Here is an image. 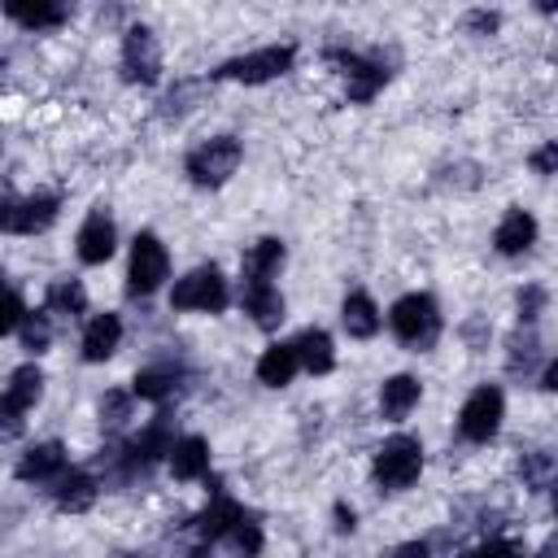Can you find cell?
<instances>
[{"label":"cell","instance_id":"obj_35","mask_svg":"<svg viewBox=\"0 0 558 558\" xmlns=\"http://www.w3.org/2000/svg\"><path fill=\"white\" fill-rule=\"evenodd\" d=\"M497 22H501V17H497L493 9H471V13H466V31H475V35H493Z\"/></svg>","mask_w":558,"mask_h":558},{"label":"cell","instance_id":"obj_9","mask_svg":"<svg viewBox=\"0 0 558 558\" xmlns=\"http://www.w3.org/2000/svg\"><path fill=\"white\" fill-rule=\"evenodd\" d=\"M122 78L126 83H157L161 78V48L148 26H131L122 39Z\"/></svg>","mask_w":558,"mask_h":558},{"label":"cell","instance_id":"obj_10","mask_svg":"<svg viewBox=\"0 0 558 558\" xmlns=\"http://www.w3.org/2000/svg\"><path fill=\"white\" fill-rule=\"evenodd\" d=\"M327 61H340L344 65V78H349V100H357V105H366L384 83H388V65H384V57L379 52H371V57H357V52H344V48H327Z\"/></svg>","mask_w":558,"mask_h":558},{"label":"cell","instance_id":"obj_20","mask_svg":"<svg viewBox=\"0 0 558 558\" xmlns=\"http://www.w3.org/2000/svg\"><path fill=\"white\" fill-rule=\"evenodd\" d=\"M118 340H122V318H118V314H96V318L87 323V331H83V362H105V357H113Z\"/></svg>","mask_w":558,"mask_h":558},{"label":"cell","instance_id":"obj_7","mask_svg":"<svg viewBox=\"0 0 558 558\" xmlns=\"http://www.w3.org/2000/svg\"><path fill=\"white\" fill-rule=\"evenodd\" d=\"M227 301H231V292H227V279H222L218 266H196V270H187V275L170 288V305H174V310L218 314V310H227Z\"/></svg>","mask_w":558,"mask_h":558},{"label":"cell","instance_id":"obj_24","mask_svg":"<svg viewBox=\"0 0 558 558\" xmlns=\"http://www.w3.org/2000/svg\"><path fill=\"white\" fill-rule=\"evenodd\" d=\"M283 266V240L266 235L244 253V283H270V275Z\"/></svg>","mask_w":558,"mask_h":558},{"label":"cell","instance_id":"obj_25","mask_svg":"<svg viewBox=\"0 0 558 558\" xmlns=\"http://www.w3.org/2000/svg\"><path fill=\"white\" fill-rule=\"evenodd\" d=\"M296 371H301V366H296L292 344H270V349L257 357V379H262L266 388H283V384H292Z\"/></svg>","mask_w":558,"mask_h":558},{"label":"cell","instance_id":"obj_43","mask_svg":"<svg viewBox=\"0 0 558 558\" xmlns=\"http://www.w3.org/2000/svg\"><path fill=\"white\" fill-rule=\"evenodd\" d=\"M187 558H205V554H201V549H196V554H187Z\"/></svg>","mask_w":558,"mask_h":558},{"label":"cell","instance_id":"obj_11","mask_svg":"<svg viewBox=\"0 0 558 558\" xmlns=\"http://www.w3.org/2000/svg\"><path fill=\"white\" fill-rule=\"evenodd\" d=\"M57 196L52 192H31L22 201H0V227L4 231H17V235H35V231H48L52 218H57Z\"/></svg>","mask_w":558,"mask_h":558},{"label":"cell","instance_id":"obj_3","mask_svg":"<svg viewBox=\"0 0 558 558\" xmlns=\"http://www.w3.org/2000/svg\"><path fill=\"white\" fill-rule=\"evenodd\" d=\"M296 61V48L292 44H266L257 52H244V57H231L214 70V78H231V83H270L279 74H288Z\"/></svg>","mask_w":558,"mask_h":558},{"label":"cell","instance_id":"obj_29","mask_svg":"<svg viewBox=\"0 0 558 558\" xmlns=\"http://www.w3.org/2000/svg\"><path fill=\"white\" fill-rule=\"evenodd\" d=\"M222 541H227L240 558H257V554H262V523H257L253 514H244V510H240V519L227 527V536H222Z\"/></svg>","mask_w":558,"mask_h":558},{"label":"cell","instance_id":"obj_22","mask_svg":"<svg viewBox=\"0 0 558 558\" xmlns=\"http://www.w3.org/2000/svg\"><path fill=\"white\" fill-rule=\"evenodd\" d=\"M170 471H174V480H201V475H209V440H205V436H183V440H174V449H170Z\"/></svg>","mask_w":558,"mask_h":558},{"label":"cell","instance_id":"obj_4","mask_svg":"<svg viewBox=\"0 0 558 558\" xmlns=\"http://www.w3.org/2000/svg\"><path fill=\"white\" fill-rule=\"evenodd\" d=\"M170 275V253L153 231H140L131 244V262H126V292L131 296H153Z\"/></svg>","mask_w":558,"mask_h":558},{"label":"cell","instance_id":"obj_33","mask_svg":"<svg viewBox=\"0 0 558 558\" xmlns=\"http://www.w3.org/2000/svg\"><path fill=\"white\" fill-rule=\"evenodd\" d=\"M545 301H549V292H545V288H536V283H527V288L519 292V323H523V327H532V323L545 314Z\"/></svg>","mask_w":558,"mask_h":558},{"label":"cell","instance_id":"obj_6","mask_svg":"<svg viewBox=\"0 0 558 558\" xmlns=\"http://www.w3.org/2000/svg\"><path fill=\"white\" fill-rule=\"evenodd\" d=\"M240 157H244V148H240L235 135H214V140H205L201 148L187 153V179L201 183V187H218L235 174Z\"/></svg>","mask_w":558,"mask_h":558},{"label":"cell","instance_id":"obj_37","mask_svg":"<svg viewBox=\"0 0 558 558\" xmlns=\"http://www.w3.org/2000/svg\"><path fill=\"white\" fill-rule=\"evenodd\" d=\"M466 558H519V549H514L510 541H488V545H480V549L466 554Z\"/></svg>","mask_w":558,"mask_h":558},{"label":"cell","instance_id":"obj_21","mask_svg":"<svg viewBox=\"0 0 558 558\" xmlns=\"http://www.w3.org/2000/svg\"><path fill=\"white\" fill-rule=\"evenodd\" d=\"M235 519H240V506L218 488V493L209 497V506L192 519V532H196L201 541H222V536H227V527H231Z\"/></svg>","mask_w":558,"mask_h":558},{"label":"cell","instance_id":"obj_44","mask_svg":"<svg viewBox=\"0 0 558 558\" xmlns=\"http://www.w3.org/2000/svg\"><path fill=\"white\" fill-rule=\"evenodd\" d=\"M0 288H4V275H0Z\"/></svg>","mask_w":558,"mask_h":558},{"label":"cell","instance_id":"obj_39","mask_svg":"<svg viewBox=\"0 0 558 558\" xmlns=\"http://www.w3.org/2000/svg\"><path fill=\"white\" fill-rule=\"evenodd\" d=\"M388 558H427V545L423 541H410V545H397Z\"/></svg>","mask_w":558,"mask_h":558},{"label":"cell","instance_id":"obj_30","mask_svg":"<svg viewBox=\"0 0 558 558\" xmlns=\"http://www.w3.org/2000/svg\"><path fill=\"white\" fill-rule=\"evenodd\" d=\"M17 331H22V349H31V353H44V349L52 344V318H48V310L22 314Z\"/></svg>","mask_w":558,"mask_h":558},{"label":"cell","instance_id":"obj_2","mask_svg":"<svg viewBox=\"0 0 558 558\" xmlns=\"http://www.w3.org/2000/svg\"><path fill=\"white\" fill-rule=\"evenodd\" d=\"M418 471H423V445H418V436L397 432V436H388L379 445V453H375V484L384 493L410 488L418 480Z\"/></svg>","mask_w":558,"mask_h":558},{"label":"cell","instance_id":"obj_23","mask_svg":"<svg viewBox=\"0 0 558 558\" xmlns=\"http://www.w3.org/2000/svg\"><path fill=\"white\" fill-rule=\"evenodd\" d=\"M418 405V379L414 375H392V379H384V388H379V414L384 418H405L410 410Z\"/></svg>","mask_w":558,"mask_h":558},{"label":"cell","instance_id":"obj_17","mask_svg":"<svg viewBox=\"0 0 558 558\" xmlns=\"http://www.w3.org/2000/svg\"><path fill=\"white\" fill-rule=\"evenodd\" d=\"M292 353H296V366H305L310 375H327L336 366V349H331V336L323 327H305L292 340Z\"/></svg>","mask_w":558,"mask_h":558},{"label":"cell","instance_id":"obj_12","mask_svg":"<svg viewBox=\"0 0 558 558\" xmlns=\"http://www.w3.org/2000/svg\"><path fill=\"white\" fill-rule=\"evenodd\" d=\"M78 262L83 266H100V262H109L113 257V248H118V231H113V218L105 214V209H92L87 218H83V227H78Z\"/></svg>","mask_w":558,"mask_h":558},{"label":"cell","instance_id":"obj_34","mask_svg":"<svg viewBox=\"0 0 558 558\" xmlns=\"http://www.w3.org/2000/svg\"><path fill=\"white\" fill-rule=\"evenodd\" d=\"M22 296L13 292V288H0V336H9V331H17V323H22Z\"/></svg>","mask_w":558,"mask_h":558},{"label":"cell","instance_id":"obj_26","mask_svg":"<svg viewBox=\"0 0 558 558\" xmlns=\"http://www.w3.org/2000/svg\"><path fill=\"white\" fill-rule=\"evenodd\" d=\"M174 388H179V366H144L135 375V397L144 401H166L174 397Z\"/></svg>","mask_w":558,"mask_h":558},{"label":"cell","instance_id":"obj_16","mask_svg":"<svg viewBox=\"0 0 558 558\" xmlns=\"http://www.w3.org/2000/svg\"><path fill=\"white\" fill-rule=\"evenodd\" d=\"M244 314L262 327V331H275L283 323V296L275 283H244Z\"/></svg>","mask_w":558,"mask_h":558},{"label":"cell","instance_id":"obj_8","mask_svg":"<svg viewBox=\"0 0 558 558\" xmlns=\"http://www.w3.org/2000/svg\"><path fill=\"white\" fill-rule=\"evenodd\" d=\"M39 392H44V375H39L35 362H26V366H17L9 375V384L0 392V436H17L22 432V414L39 401Z\"/></svg>","mask_w":558,"mask_h":558},{"label":"cell","instance_id":"obj_40","mask_svg":"<svg viewBox=\"0 0 558 558\" xmlns=\"http://www.w3.org/2000/svg\"><path fill=\"white\" fill-rule=\"evenodd\" d=\"M541 388H545V392H554V388H558V366H554L549 357H545V366H541Z\"/></svg>","mask_w":558,"mask_h":558},{"label":"cell","instance_id":"obj_18","mask_svg":"<svg viewBox=\"0 0 558 558\" xmlns=\"http://www.w3.org/2000/svg\"><path fill=\"white\" fill-rule=\"evenodd\" d=\"M340 323H344V331H349L353 340H371V336L379 331V305L371 301V292L353 288V292L344 296V305H340Z\"/></svg>","mask_w":558,"mask_h":558},{"label":"cell","instance_id":"obj_27","mask_svg":"<svg viewBox=\"0 0 558 558\" xmlns=\"http://www.w3.org/2000/svg\"><path fill=\"white\" fill-rule=\"evenodd\" d=\"M545 353H541V336L532 331V327H519L514 336H510V357H506V371L510 375H527L536 362H541Z\"/></svg>","mask_w":558,"mask_h":558},{"label":"cell","instance_id":"obj_32","mask_svg":"<svg viewBox=\"0 0 558 558\" xmlns=\"http://www.w3.org/2000/svg\"><path fill=\"white\" fill-rule=\"evenodd\" d=\"M519 475H523V484H532V488H545V484L554 480V453H545V449H532V453H523V462H519Z\"/></svg>","mask_w":558,"mask_h":558},{"label":"cell","instance_id":"obj_42","mask_svg":"<svg viewBox=\"0 0 558 558\" xmlns=\"http://www.w3.org/2000/svg\"><path fill=\"white\" fill-rule=\"evenodd\" d=\"M113 558H135V554H113Z\"/></svg>","mask_w":558,"mask_h":558},{"label":"cell","instance_id":"obj_38","mask_svg":"<svg viewBox=\"0 0 558 558\" xmlns=\"http://www.w3.org/2000/svg\"><path fill=\"white\" fill-rule=\"evenodd\" d=\"M353 527H357V514H353V506L336 501V532H353Z\"/></svg>","mask_w":558,"mask_h":558},{"label":"cell","instance_id":"obj_36","mask_svg":"<svg viewBox=\"0 0 558 558\" xmlns=\"http://www.w3.org/2000/svg\"><path fill=\"white\" fill-rule=\"evenodd\" d=\"M554 166H558V144L545 140V144L532 153V170H536V174H554Z\"/></svg>","mask_w":558,"mask_h":558},{"label":"cell","instance_id":"obj_28","mask_svg":"<svg viewBox=\"0 0 558 558\" xmlns=\"http://www.w3.org/2000/svg\"><path fill=\"white\" fill-rule=\"evenodd\" d=\"M48 314H65V318H78L83 310H87V292H83V283L78 279H57L52 288H48V305H44Z\"/></svg>","mask_w":558,"mask_h":558},{"label":"cell","instance_id":"obj_15","mask_svg":"<svg viewBox=\"0 0 558 558\" xmlns=\"http://www.w3.org/2000/svg\"><path fill=\"white\" fill-rule=\"evenodd\" d=\"M4 17L17 22L22 31H52L70 17V9L52 0H4Z\"/></svg>","mask_w":558,"mask_h":558},{"label":"cell","instance_id":"obj_5","mask_svg":"<svg viewBox=\"0 0 558 558\" xmlns=\"http://www.w3.org/2000/svg\"><path fill=\"white\" fill-rule=\"evenodd\" d=\"M501 414H506L501 388L497 384H480L458 410V436L471 440V445H488L497 436V427H501Z\"/></svg>","mask_w":558,"mask_h":558},{"label":"cell","instance_id":"obj_19","mask_svg":"<svg viewBox=\"0 0 558 558\" xmlns=\"http://www.w3.org/2000/svg\"><path fill=\"white\" fill-rule=\"evenodd\" d=\"M96 493H100V484H96L92 471H65V475L57 480V488H52V497H57V506H61L65 514H83V510H92Z\"/></svg>","mask_w":558,"mask_h":558},{"label":"cell","instance_id":"obj_14","mask_svg":"<svg viewBox=\"0 0 558 558\" xmlns=\"http://www.w3.org/2000/svg\"><path fill=\"white\" fill-rule=\"evenodd\" d=\"M536 244V218L527 214V209H510L501 222H497V231H493V248L501 253V257H519V253H527Z\"/></svg>","mask_w":558,"mask_h":558},{"label":"cell","instance_id":"obj_1","mask_svg":"<svg viewBox=\"0 0 558 558\" xmlns=\"http://www.w3.org/2000/svg\"><path fill=\"white\" fill-rule=\"evenodd\" d=\"M388 327H392V336H397L401 344H410V349H432L436 336H440V310H436V301H432L427 292H405V296L392 301Z\"/></svg>","mask_w":558,"mask_h":558},{"label":"cell","instance_id":"obj_41","mask_svg":"<svg viewBox=\"0 0 558 558\" xmlns=\"http://www.w3.org/2000/svg\"><path fill=\"white\" fill-rule=\"evenodd\" d=\"M536 558H554V541H549V545H541V554H536Z\"/></svg>","mask_w":558,"mask_h":558},{"label":"cell","instance_id":"obj_13","mask_svg":"<svg viewBox=\"0 0 558 558\" xmlns=\"http://www.w3.org/2000/svg\"><path fill=\"white\" fill-rule=\"evenodd\" d=\"M61 475H65V445L61 440H44L17 458V480H26V484H57Z\"/></svg>","mask_w":558,"mask_h":558},{"label":"cell","instance_id":"obj_31","mask_svg":"<svg viewBox=\"0 0 558 558\" xmlns=\"http://www.w3.org/2000/svg\"><path fill=\"white\" fill-rule=\"evenodd\" d=\"M131 414H135V397L131 392H105L100 397V423L109 427V432H118V427H126L131 423Z\"/></svg>","mask_w":558,"mask_h":558}]
</instances>
